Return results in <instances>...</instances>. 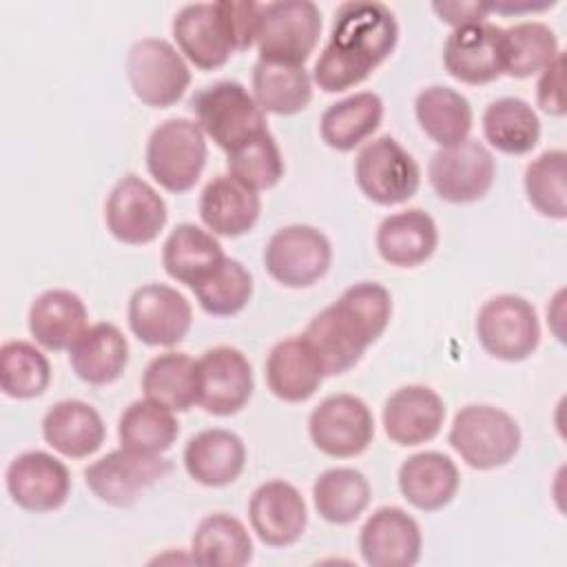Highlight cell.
I'll return each mask as SVG.
<instances>
[{
	"label": "cell",
	"instance_id": "1",
	"mask_svg": "<svg viewBox=\"0 0 567 567\" xmlns=\"http://www.w3.org/2000/svg\"><path fill=\"white\" fill-rule=\"evenodd\" d=\"M399 42V24L388 4L374 0L341 2L328 42L315 62L312 82L326 93L361 84L383 64Z\"/></svg>",
	"mask_w": 567,
	"mask_h": 567
},
{
	"label": "cell",
	"instance_id": "2",
	"mask_svg": "<svg viewBox=\"0 0 567 567\" xmlns=\"http://www.w3.org/2000/svg\"><path fill=\"white\" fill-rule=\"evenodd\" d=\"M392 319V297L377 281L346 288L337 301L317 312L301 332L317 354L326 377L352 370L365 350L385 332Z\"/></svg>",
	"mask_w": 567,
	"mask_h": 567
},
{
	"label": "cell",
	"instance_id": "3",
	"mask_svg": "<svg viewBox=\"0 0 567 567\" xmlns=\"http://www.w3.org/2000/svg\"><path fill=\"white\" fill-rule=\"evenodd\" d=\"M261 9L248 0L184 4L171 24L177 51L202 71L219 69L255 44Z\"/></svg>",
	"mask_w": 567,
	"mask_h": 567
},
{
	"label": "cell",
	"instance_id": "4",
	"mask_svg": "<svg viewBox=\"0 0 567 567\" xmlns=\"http://www.w3.org/2000/svg\"><path fill=\"white\" fill-rule=\"evenodd\" d=\"M447 441L472 470H496L518 454L523 434L509 412L489 403H470L454 414Z\"/></svg>",
	"mask_w": 567,
	"mask_h": 567
},
{
	"label": "cell",
	"instance_id": "5",
	"mask_svg": "<svg viewBox=\"0 0 567 567\" xmlns=\"http://www.w3.org/2000/svg\"><path fill=\"white\" fill-rule=\"evenodd\" d=\"M188 106L204 135L226 153L268 131L266 113L237 80H219L199 89Z\"/></svg>",
	"mask_w": 567,
	"mask_h": 567
},
{
	"label": "cell",
	"instance_id": "6",
	"mask_svg": "<svg viewBox=\"0 0 567 567\" xmlns=\"http://www.w3.org/2000/svg\"><path fill=\"white\" fill-rule=\"evenodd\" d=\"M146 171L168 193L190 190L206 166V135L195 120L168 117L146 142Z\"/></svg>",
	"mask_w": 567,
	"mask_h": 567
},
{
	"label": "cell",
	"instance_id": "7",
	"mask_svg": "<svg viewBox=\"0 0 567 567\" xmlns=\"http://www.w3.org/2000/svg\"><path fill=\"white\" fill-rule=\"evenodd\" d=\"M321 27V11L310 0L266 2L255 38L259 60L303 66L319 42Z\"/></svg>",
	"mask_w": 567,
	"mask_h": 567
},
{
	"label": "cell",
	"instance_id": "8",
	"mask_svg": "<svg viewBox=\"0 0 567 567\" xmlns=\"http://www.w3.org/2000/svg\"><path fill=\"white\" fill-rule=\"evenodd\" d=\"M476 339L481 348L507 363L525 361L540 343V323L536 308L520 295L489 297L476 315Z\"/></svg>",
	"mask_w": 567,
	"mask_h": 567
},
{
	"label": "cell",
	"instance_id": "9",
	"mask_svg": "<svg viewBox=\"0 0 567 567\" xmlns=\"http://www.w3.org/2000/svg\"><path fill=\"white\" fill-rule=\"evenodd\" d=\"M126 78L135 97L151 109H166L182 100L190 84L184 55L164 38H142L126 55Z\"/></svg>",
	"mask_w": 567,
	"mask_h": 567
},
{
	"label": "cell",
	"instance_id": "10",
	"mask_svg": "<svg viewBox=\"0 0 567 567\" xmlns=\"http://www.w3.org/2000/svg\"><path fill=\"white\" fill-rule=\"evenodd\" d=\"M354 182L370 202L396 206L416 195L421 168L392 135H381L359 151L354 159Z\"/></svg>",
	"mask_w": 567,
	"mask_h": 567
},
{
	"label": "cell",
	"instance_id": "11",
	"mask_svg": "<svg viewBox=\"0 0 567 567\" xmlns=\"http://www.w3.org/2000/svg\"><path fill=\"white\" fill-rule=\"evenodd\" d=\"M330 264V239L308 224L275 230L264 248L266 272L284 288H310L328 272Z\"/></svg>",
	"mask_w": 567,
	"mask_h": 567
},
{
	"label": "cell",
	"instance_id": "12",
	"mask_svg": "<svg viewBox=\"0 0 567 567\" xmlns=\"http://www.w3.org/2000/svg\"><path fill=\"white\" fill-rule=\"evenodd\" d=\"M308 434L312 445L332 458H352L374 439V416L368 403L354 394H330L310 412Z\"/></svg>",
	"mask_w": 567,
	"mask_h": 567
},
{
	"label": "cell",
	"instance_id": "13",
	"mask_svg": "<svg viewBox=\"0 0 567 567\" xmlns=\"http://www.w3.org/2000/svg\"><path fill=\"white\" fill-rule=\"evenodd\" d=\"M496 177L492 151L467 137L456 146L439 148L427 164V179L434 193L450 204H472L483 199Z\"/></svg>",
	"mask_w": 567,
	"mask_h": 567
},
{
	"label": "cell",
	"instance_id": "14",
	"mask_svg": "<svg viewBox=\"0 0 567 567\" xmlns=\"http://www.w3.org/2000/svg\"><path fill=\"white\" fill-rule=\"evenodd\" d=\"M171 463L162 454L113 450L84 470L91 494L111 507H131L148 487L166 478Z\"/></svg>",
	"mask_w": 567,
	"mask_h": 567
},
{
	"label": "cell",
	"instance_id": "15",
	"mask_svg": "<svg viewBox=\"0 0 567 567\" xmlns=\"http://www.w3.org/2000/svg\"><path fill=\"white\" fill-rule=\"evenodd\" d=\"M166 202L146 179L135 173L120 177L104 202L106 230L117 241L128 246H144L157 239L166 226Z\"/></svg>",
	"mask_w": 567,
	"mask_h": 567
},
{
	"label": "cell",
	"instance_id": "16",
	"mask_svg": "<svg viewBox=\"0 0 567 567\" xmlns=\"http://www.w3.org/2000/svg\"><path fill=\"white\" fill-rule=\"evenodd\" d=\"M126 321L142 343L171 348L186 339L193 326V308L177 288L144 284L128 297Z\"/></svg>",
	"mask_w": 567,
	"mask_h": 567
},
{
	"label": "cell",
	"instance_id": "17",
	"mask_svg": "<svg viewBox=\"0 0 567 567\" xmlns=\"http://www.w3.org/2000/svg\"><path fill=\"white\" fill-rule=\"evenodd\" d=\"M255 390L246 354L233 346L208 348L197 359V405L215 416L241 412Z\"/></svg>",
	"mask_w": 567,
	"mask_h": 567
},
{
	"label": "cell",
	"instance_id": "18",
	"mask_svg": "<svg viewBox=\"0 0 567 567\" xmlns=\"http://www.w3.org/2000/svg\"><path fill=\"white\" fill-rule=\"evenodd\" d=\"M11 501L33 514L60 509L71 494L66 465L49 452L29 450L18 454L4 472Z\"/></svg>",
	"mask_w": 567,
	"mask_h": 567
},
{
	"label": "cell",
	"instance_id": "19",
	"mask_svg": "<svg viewBox=\"0 0 567 567\" xmlns=\"http://www.w3.org/2000/svg\"><path fill=\"white\" fill-rule=\"evenodd\" d=\"M421 549L419 523L396 505L374 509L359 532V554L370 567H412Z\"/></svg>",
	"mask_w": 567,
	"mask_h": 567
},
{
	"label": "cell",
	"instance_id": "20",
	"mask_svg": "<svg viewBox=\"0 0 567 567\" xmlns=\"http://www.w3.org/2000/svg\"><path fill=\"white\" fill-rule=\"evenodd\" d=\"M248 520L264 545L288 547L303 536L308 507L292 483L272 478L252 492L248 501Z\"/></svg>",
	"mask_w": 567,
	"mask_h": 567
},
{
	"label": "cell",
	"instance_id": "21",
	"mask_svg": "<svg viewBox=\"0 0 567 567\" xmlns=\"http://www.w3.org/2000/svg\"><path fill=\"white\" fill-rule=\"evenodd\" d=\"M445 71L463 84H489L503 75V27L478 22L452 29L443 44Z\"/></svg>",
	"mask_w": 567,
	"mask_h": 567
},
{
	"label": "cell",
	"instance_id": "22",
	"mask_svg": "<svg viewBox=\"0 0 567 567\" xmlns=\"http://www.w3.org/2000/svg\"><path fill=\"white\" fill-rule=\"evenodd\" d=\"M381 419L392 443L412 447L432 441L441 432L445 403L427 385H403L385 399Z\"/></svg>",
	"mask_w": 567,
	"mask_h": 567
},
{
	"label": "cell",
	"instance_id": "23",
	"mask_svg": "<svg viewBox=\"0 0 567 567\" xmlns=\"http://www.w3.org/2000/svg\"><path fill=\"white\" fill-rule=\"evenodd\" d=\"M268 390L286 403L308 401L326 379L321 363L303 334H292L277 341L264 365Z\"/></svg>",
	"mask_w": 567,
	"mask_h": 567
},
{
	"label": "cell",
	"instance_id": "24",
	"mask_svg": "<svg viewBox=\"0 0 567 567\" xmlns=\"http://www.w3.org/2000/svg\"><path fill=\"white\" fill-rule=\"evenodd\" d=\"M379 257L396 268L425 264L439 246V228L423 208H405L381 219L377 228Z\"/></svg>",
	"mask_w": 567,
	"mask_h": 567
},
{
	"label": "cell",
	"instance_id": "25",
	"mask_svg": "<svg viewBox=\"0 0 567 567\" xmlns=\"http://www.w3.org/2000/svg\"><path fill=\"white\" fill-rule=\"evenodd\" d=\"M188 476L206 487L235 483L246 467V445L239 434L224 427H208L188 439L184 447Z\"/></svg>",
	"mask_w": 567,
	"mask_h": 567
},
{
	"label": "cell",
	"instance_id": "26",
	"mask_svg": "<svg viewBox=\"0 0 567 567\" xmlns=\"http://www.w3.org/2000/svg\"><path fill=\"white\" fill-rule=\"evenodd\" d=\"M42 439L62 456L86 458L102 447L106 427L100 412L91 403L64 399L44 412Z\"/></svg>",
	"mask_w": 567,
	"mask_h": 567
},
{
	"label": "cell",
	"instance_id": "27",
	"mask_svg": "<svg viewBox=\"0 0 567 567\" xmlns=\"http://www.w3.org/2000/svg\"><path fill=\"white\" fill-rule=\"evenodd\" d=\"M86 319L89 312L80 295L64 288H51L38 295L29 306L27 326L38 346L51 352H62L89 328Z\"/></svg>",
	"mask_w": 567,
	"mask_h": 567
},
{
	"label": "cell",
	"instance_id": "28",
	"mask_svg": "<svg viewBox=\"0 0 567 567\" xmlns=\"http://www.w3.org/2000/svg\"><path fill=\"white\" fill-rule=\"evenodd\" d=\"M396 481L403 498L421 512L443 509L454 501L461 485L456 463L434 450L408 456L399 467Z\"/></svg>",
	"mask_w": 567,
	"mask_h": 567
},
{
	"label": "cell",
	"instance_id": "29",
	"mask_svg": "<svg viewBox=\"0 0 567 567\" xmlns=\"http://www.w3.org/2000/svg\"><path fill=\"white\" fill-rule=\"evenodd\" d=\"M259 213V195L230 175L210 179L199 195V217L213 235L241 237L255 228Z\"/></svg>",
	"mask_w": 567,
	"mask_h": 567
},
{
	"label": "cell",
	"instance_id": "30",
	"mask_svg": "<svg viewBox=\"0 0 567 567\" xmlns=\"http://www.w3.org/2000/svg\"><path fill=\"white\" fill-rule=\"evenodd\" d=\"M69 363L80 381L109 385L128 365V341L115 323H93L69 348Z\"/></svg>",
	"mask_w": 567,
	"mask_h": 567
},
{
	"label": "cell",
	"instance_id": "31",
	"mask_svg": "<svg viewBox=\"0 0 567 567\" xmlns=\"http://www.w3.org/2000/svg\"><path fill=\"white\" fill-rule=\"evenodd\" d=\"M383 100L372 91H359L321 113L319 133L326 146L348 153L361 146L381 126Z\"/></svg>",
	"mask_w": 567,
	"mask_h": 567
},
{
	"label": "cell",
	"instance_id": "32",
	"mask_svg": "<svg viewBox=\"0 0 567 567\" xmlns=\"http://www.w3.org/2000/svg\"><path fill=\"white\" fill-rule=\"evenodd\" d=\"M414 115L421 131L441 148L456 146L470 137L474 113L470 100L450 86H427L414 100Z\"/></svg>",
	"mask_w": 567,
	"mask_h": 567
},
{
	"label": "cell",
	"instance_id": "33",
	"mask_svg": "<svg viewBox=\"0 0 567 567\" xmlns=\"http://www.w3.org/2000/svg\"><path fill=\"white\" fill-rule=\"evenodd\" d=\"M252 558V540L246 525L226 514L204 516L190 538V560L208 567H244Z\"/></svg>",
	"mask_w": 567,
	"mask_h": 567
},
{
	"label": "cell",
	"instance_id": "34",
	"mask_svg": "<svg viewBox=\"0 0 567 567\" xmlns=\"http://www.w3.org/2000/svg\"><path fill=\"white\" fill-rule=\"evenodd\" d=\"M252 97L264 113L297 115L312 100V75L297 64L257 60L252 66Z\"/></svg>",
	"mask_w": 567,
	"mask_h": 567
},
{
	"label": "cell",
	"instance_id": "35",
	"mask_svg": "<svg viewBox=\"0 0 567 567\" xmlns=\"http://www.w3.org/2000/svg\"><path fill=\"white\" fill-rule=\"evenodd\" d=\"M224 257L226 255L217 237L188 221L177 224L162 246V266L166 275L188 288Z\"/></svg>",
	"mask_w": 567,
	"mask_h": 567
},
{
	"label": "cell",
	"instance_id": "36",
	"mask_svg": "<svg viewBox=\"0 0 567 567\" xmlns=\"http://www.w3.org/2000/svg\"><path fill=\"white\" fill-rule=\"evenodd\" d=\"M144 399L186 412L197 405V361L186 352H164L148 361L142 372Z\"/></svg>",
	"mask_w": 567,
	"mask_h": 567
},
{
	"label": "cell",
	"instance_id": "37",
	"mask_svg": "<svg viewBox=\"0 0 567 567\" xmlns=\"http://www.w3.org/2000/svg\"><path fill=\"white\" fill-rule=\"evenodd\" d=\"M481 126L489 146L505 155H525L540 140V120L532 104L520 97L489 102L483 111Z\"/></svg>",
	"mask_w": 567,
	"mask_h": 567
},
{
	"label": "cell",
	"instance_id": "38",
	"mask_svg": "<svg viewBox=\"0 0 567 567\" xmlns=\"http://www.w3.org/2000/svg\"><path fill=\"white\" fill-rule=\"evenodd\" d=\"M372 487L363 472L354 467H330L312 485L317 514L332 525L354 523L370 505Z\"/></svg>",
	"mask_w": 567,
	"mask_h": 567
},
{
	"label": "cell",
	"instance_id": "39",
	"mask_svg": "<svg viewBox=\"0 0 567 567\" xmlns=\"http://www.w3.org/2000/svg\"><path fill=\"white\" fill-rule=\"evenodd\" d=\"M179 434L175 412L148 399H137L124 408L117 421L120 447L140 454H164Z\"/></svg>",
	"mask_w": 567,
	"mask_h": 567
},
{
	"label": "cell",
	"instance_id": "40",
	"mask_svg": "<svg viewBox=\"0 0 567 567\" xmlns=\"http://www.w3.org/2000/svg\"><path fill=\"white\" fill-rule=\"evenodd\" d=\"M558 55V38L543 22L529 20L503 29V73L509 78H532Z\"/></svg>",
	"mask_w": 567,
	"mask_h": 567
},
{
	"label": "cell",
	"instance_id": "41",
	"mask_svg": "<svg viewBox=\"0 0 567 567\" xmlns=\"http://www.w3.org/2000/svg\"><path fill=\"white\" fill-rule=\"evenodd\" d=\"M190 290L206 315L233 317L241 312L252 297V275L241 261L224 257L197 279Z\"/></svg>",
	"mask_w": 567,
	"mask_h": 567
},
{
	"label": "cell",
	"instance_id": "42",
	"mask_svg": "<svg viewBox=\"0 0 567 567\" xmlns=\"http://www.w3.org/2000/svg\"><path fill=\"white\" fill-rule=\"evenodd\" d=\"M51 383L49 359L29 341L11 339L0 348V388L9 399L27 401L44 394Z\"/></svg>",
	"mask_w": 567,
	"mask_h": 567
},
{
	"label": "cell",
	"instance_id": "43",
	"mask_svg": "<svg viewBox=\"0 0 567 567\" xmlns=\"http://www.w3.org/2000/svg\"><path fill=\"white\" fill-rule=\"evenodd\" d=\"M523 188L527 202L549 219L567 217V153L551 148L525 166Z\"/></svg>",
	"mask_w": 567,
	"mask_h": 567
},
{
	"label": "cell",
	"instance_id": "44",
	"mask_svg": "<svg viewBox=\"0 0 567 567\" xmlns=\"http://www.w3.org/2000/svg\"><path fill=\"white\" fill-rule=\"evenodd\" d=\"M226 168L233 179L259 193L279 184L286 164L272 133L264 131L226 153Z\"/></svg>",
	"mask_w": 567,
	"mask_h": 567
},
{
	"label": "cell",
	"instance_id": "45",
	"mask_svg": "<svg viewBox=\"0 0 567 567\" xmlns=\"http://www.w3.org/2000/svg\"><path fill=\"white\" fill-rule=\"evenodd\" d=\"M563 71H565V55L560 53L549 66L540 71L536 84V104L547 115L563 117L565 115V97H563Z\"/></svg>",
	"mask_w": 567,
	"mask_h": 567
},
{
	"label": "cell",
	"instance_id": "46",
	"mask_svg": "<svg viewBox=\"0 0 567 567\" xmlns=\"http://www.w3.org/2000/svg\"><path fill=\"white\" fill-rule=\"evenodd\" d=\"M432 9L441 22L454 29L487 22V13H489V4L485 2H434Z\"/></svg>",
	"mask_w": 567,
	"mask_h": 567
}]
</instances>
